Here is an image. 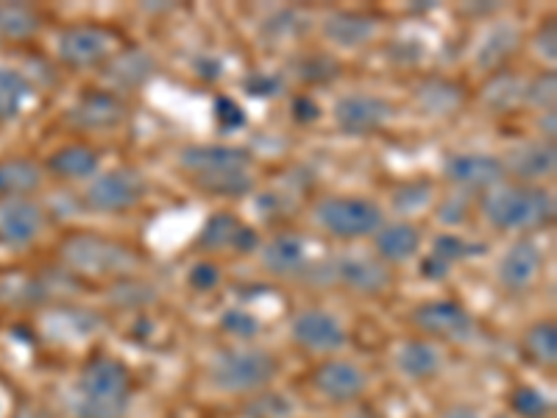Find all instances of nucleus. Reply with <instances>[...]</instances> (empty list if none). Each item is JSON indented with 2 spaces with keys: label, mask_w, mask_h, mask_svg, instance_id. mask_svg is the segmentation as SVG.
<instances>
[{
  "label": "nucleus",
  "mask_w": 557,
  "mask_h": 418,
  "mask_svg": "<svg viewBox=\"0 0 557 418\" xmlns=\"http://www.w3.org/2000/svg\"><path fill=\"white\" fill-rule=\"evenodd\" d=\"M132 374L121 360L98 355L84 362L73 391L76 418H126L132 405Z\"/></svg>",
  "instance_id": "obj_1"
},
{
  "label": "nucleus",
  "mask_w": 557,
  "mask_h": 418,
  "mask_svg": "<svg viewBox=\"0 0 557 418\" xmlns=\"http://www.w3.org/2000/svg\"><path fill=\"white\" fill-rule=\"evenodd\" d=\"M482 216L502 232H532L555 221V196L541 184H499L482 196Z\"/></svg>",
  "instance_id": "obj_2"
},
{
  "label": "nucleus",
  "mask_w": 557,
  "mask_h": 418,
  "mask_svg": "<svg viewBox=\"0 0 557 418\" xmlns=\"http://www.w3.org/2000/svg\"><path fill=\"white\" fill-rule=\"evenodd\" d=\"M278 374V360L268 348H223L212 360L209 377L223 393H260Z\"/></svg>",
  "instance_id": "obj_3"
},
{
  "label": "nucleus",
  "mask_w": 557,
  "mask_h": 418,
  "mask_svg": "<svg viewBox=\"0 0 557 418\" xmlns=\"http://www.w3.org/2000/svg\"><path fill=\"white\" fill-rule=\"evenodd\" d=\"M62 260L84 276H126L137 271L139 257L128 246L98 235H73L62 243Z\"/></svg>",
  "instance_id": "obj_4"
},
{
  "label": "nucleus",
  "mask_w": 557,
  "mask_h": 418,
  "mask_svg": "<svg viewBox=\"0 0 557 418\" xmlns=\"http://www.w3.org/2000/svg\"><path fill=\"white\" fill-rule=\"evenodd\" d=\"M315 223L337 241H362L385 226V212L374 198L332 196L315 207Z\"/></svg>",
  "instance_id": "obj_5"
},
{
  "label": "nucleus",
  "mask_w": 557,
  "mask_h": 418,
  "mask_svg": "<svg viewBox=\"0 0 557 418\" xmlns=\"http://www.w3.org/2000/svg\"><path fill=\"white\" fill-rule=\"evenodd\" d=\"M148 182L146 176L134 168H112L89 182L84 201L92 212L103 216H117V212H132L146 198Z\"/></svg>",
  "instance_id": "obj_6"
},
{
  "label": "nucleus",
  "mask_w": 557,
  "mask_h": 418,
  "mask_svg": "<svg viewBox=\"0 0 557 418\" xmlns=\"http://www.w3.org/2000/svg\"><path fill=\"white\" fill-rule=\"evenodd\" d=\"M117 53V37L103 26H70L59 34L57 57L73 70L101 67Z\"/></svg>",
  "instance_id": "obj_7"
},
{
  "label": "nucleus",
  "mask_w": 557,
  "mask_h": 418,
  "mask_svg": "<svg viewBox=\"0 0 557 418\" xmlns=\"http://www.w3.org/2000/svg\"><path fill=\"white\" fill-rule=\"evenodd\" d=\"M412 323L426 337L446 343H469L476 335V323L471 312L457 302H424L410 312Z\"/></svg>",
  "instance_id": "obj_8"
},
{
  "label": "nucleus",
  "mask_w": 557,
  "mask_h": 418,
  "mask_svg": "<svg viewBox=\"0 0 557 418\" xmlns=\"http://www.w3.org/2000/svg\"><path fill=\"white\" fill-rule=\"evenodd\" d=\"M335 123L341 132L351 137H368L376 134L396 118V107L387 98L371 96V93H351V96L337 98Z\"/></svg>",
  "instance_id": "obj_9"
},
{
  "label": "nucleus",
  "mask_w": 557,
  "mask_h": 418,
  "mask_svg": "<svg viewBox=\"0 0 557 418\" xmlns=\"http://www.w3.org/2000/svg\"><path fill=\"white\" fill-rule=\"evenodd\" d=\"M446 182L455 184L457 190L487 193L505 184L507 173L499 157L491 153H455L444 165Z\"/></svg>",
  "instance_id": "obj_10"
},
{
  "label": "nucleus",
  "mask_w": 557,
  "mask_h": 418,
  "mask_svg": "<svg viewBox=\"0 0 557 418\" xmlns=\"http://www.w3.org/2000/svg\"><path fill=\"white\" fill-rule=\"evenodd\" d=\"M178 168L193 179L223 176L251 168V153L237 146H187L178 151Z\"/></svg>",
  "instance_id": "obj_11"
},
{
  "label": "nucleus",
  "mask_w": 557,
  "mask_h": 418,
  "mask_svg": "<svg viewBox=\"0 0 557 418\" xmlns=\"http://www.w3.org/2000/svg\"><path fill=\"white\" fill-rule=\"evenodd\" d=\"M326 279L348 287L357 296H382L393 285L385 262L368 260V257H337L326 266Z\"/></svg>",
  "instance_id": "obj_12"
},
{
  "label": "nucleus",
  "mask_w": 557,
  "mask_h": 418,
  "mask_svg": "<svg viewBox=\"0 0 557 418\" xmlns=\"http://www.w3.org/2000/svg\"><path fill=\"white\" fill-rule=\"evenodd\" d=\"M198 251H235V254H253L260 248V235L251 226L240 221L232 212H215L207 218L196 237Z\"/></svg>",
  "instance_id": "obj_13"
},
{
  "label": "nucleus",
  "mask_w": 557,
  "mask_h": 418,
  "mask_svg": "<svg viewBox=\"0 0 557 418\" xmlns=\"http://www.w3.org/2000/svg\"><path fill=\"white\" fill-rule=\"evenodd\" d=\"M312 388L332 405H351L368 391V374L351 360H326L315 368Z\"/></svg>",
  "instance_id": "obj_14"
},
{
  "label": "nucleus",
  "mask_w": 557,
  "mask_h": 418,
  "mask_svg": "<svg viewBox=\"0 0 557 418\" xmlns=\"http://www.w3.org/2000/svg\"><path fill=\"white\" fill-rule=\"evenodd\" d=\"M290 335L298 346L318 352V355L341 352L348 343V332L343 330V323L326 310L298 312L290 323Z\"/></svg>",
  "instance_id": "obj_15"
},
{
  "label": "nucleus",
  "mask_w": 557,
  "mask_h": 418,
  "mask_svg": "<svg viewBox=\"0 0 557 418\" xmlns=\"http://www.w3.org/2000/svg\"><path fill=\"white\" fill-rule=\"evenodd\" d=\"M502 165H505L507 176L519 179V184L544 182V179H549L557 168L555 143H549V139H530V143H521V146L507 151V157L502 159Z\"/></svg>",
  "instance_id": "obj_16"
},
{
  "label": "nucleus",
  "mask_w": 557,
  "mask_h": 418,
  "mask_svg": "<svg viewBox=\"0 0 557 418\" xmlns=\"http://www.w3.org/2000/svg\"><path fill=\"white\" fill-rule=\"evenodd\" d=\"M126 103L117 93L107 89H89L78 98L76 109L70 112V121L76 123L84 132H109V128L121 126L126 121Z\"/></svg>",
  "instance_id": "obj_17"
},
{
  "label": "nucleus",
  "mask_w": 557,
  "mask_h": 418,
  "mask_svg": "<svg viewBox=\"0 0 557 418\" xmlns=\"http://www.w3.org/2000/svg\"><path fill=\"white\" fill-rule=\"evenodd\" d=\"M541 266H544V254L532 241H519L507 248L505 257L499 260V285L507 293H524L530 291L532 282L539 279Z\"/></svg>",
  "instance_id": "obj_18"
},
{
  "label": "nucleus",
  "mask_w": 557,
  "mask_h": 418,
  "mask_svg": "<svg viewBox=\"0 0 557 418\" xmlns=\"http://www.w3.org/2000/svg\"><path fill=\"white\" fill-rule=\"evenodd\" d=\"M45 229V212L39 204L26 198H12L0 204V241L7 246H28Z\"/></svg>",
  "instance_id": "obj_19"
},
{
  "label": "nucleus",
  "mask_w": 557,
  "mask_h": 418,
  "mask_svg": "<svg viewBox=\"0 0 557 418\" xmlns=\"http://www.w3.org/2000/svg\"><path fill=\"white\" fill-rule=\"evenodd\" d=\"M380 34V20L368 12H332L323 20V37L341 48H362Z\"/></svg>",
  "instance_id": "obj_20"
},
{
  "label": "nucleus",
  "mask_w": 557,
  "mask_h": 418,
  "mask_svg": "<svg viewBox=\"0 0 557 418\" xmlns=\"http://www.w3.org/2000/svg\"><path fill=\"white\" fill-rule=\"evenodd\" d=\"M307 260L310 254H307L305 237L293 232H282L262 248V266L273 276H298L305 273Z\"/></svg>",
  "instance_id": "obj_21"
},
{
  "label": "nucleus",
  "mask_w": 557,
  "mask_h": 418,
  "mask_svg": "<svg viewBox=\"0 0 557 418\" xmlns=\"http://www.w3.org/2000/svg\"><path fill=\"white\" fill-rule=\"evenodd\" d=\"M421 229L416 223H385L374 235V248H376V257L380 262L385 266H399V262L412 260L421 248Z\"/></svg>",
  "instance_id": "obj_22"
},
{
  "label": "nucleus",
  "mask_w": 557,
  "mask_h": 418,
  "mask_svg": "<svg viewBox=\"0 0 557 418\" xmlns=\"http://www.w3.org/2000/svg\"><path fill=\"white\" fill-rule=\"evenodd\" d=\"M157 70V62L148 51L139 48H128V51H117L107 64H103V76L114 84V87L126 93V89H137L151 78Z\"/></svg>",
  "instance_id": "obj_23"
},
{
  "label": "nucleus",
  "mask_w": 557,
  "mask_h": 418,
  "mask_svg": "<svg viewBox=\"0 0 557 418\" xmlns=\"http://www.w3.org/2000/svg\"><path fill=\"white\" fill-rule=\"evenodd\" d=\"M416 101L421 112L432 114V118H451L466 103V89H462V84L444 76L424 78L416 87Z\"/></svg>",
  "instance_id": "obj_24"
},
{
  "label": "nucleus",
  "mask_w": 557,
  "mask_h": 418,
  "mask_svg": "<svg viewBox=\"0 0 557 418\" xmlns=\"http://www.w3.org/2000/svg\"><path fill=\"white\" fill-rule=\"evenodd\" d=\"M521 45V34L519 28L510 26V23H502V26H496L494 32H487L485 39L480 42V48H476V67L482 70V73H499V70L507 67V62L516 57V51H519Z\"/></svg>",
  "instance_id": "obj_25"
},
{
  "label": "nucleus",
  "mask_w": 557,
  "mask_h": 418,
  "mask_svg": "<svg viewBox=\"0 0 557 418\" xmlns=\"http://www.w3.org/2000/svg\"><path fill=\"white\" fill-rule=\"evenodd\" d=\"M396 362H399L401 374H405L407 380L426 382L432 380V377L441 374V368H444V352H441V346H437L435 341H407L405 346L399 348Z\"/></svg>",
  "instance_id": "obj_26"
},
{
  "label": "nucleus",
  "mask_w": 557,
  "mask_h": 418,
  "mask_svg": "<svg viewBox=\"0 0 557 418\" xmlns=\"http://www.w3.org/2000/svg\"><path fill=\"white\" fill-rule=\"evenodd\" d=\"M98 168H101V153L87 143H73L48 157V171L59 179H73V182L96 176Z\"/></svg>",
  "instance_id": "obj_27"
},
{
  "label": "nucleus",
  "mask_w": 557,
  "mask_h": 418,
  "mask_svg": "<svg viewBox=\"0 0 557 418\" xmlns=\"http://www.w3.org/2000/svg\"><path fill=\"white\" fill-rule=\"evenodd\" d=\"M482 103H485L487 112L494 114L513 112L524 103V82L510 70H499L482 87Z\"/></svg>",
  "instance_id": "obj_28"
},
{
  "label": "nucleus",
  "mask_w": 557,
  "mask_h": 418,
  "mask_svg": "<svg viewBox=\"0 0 557 418\" xmlns=\"http://www.w3.org/2000/svg\"><path fill=\"white\" fill-rule=\"evenodd\" d=\"M42 187V168L32 159H3L0 162V198H23Z\"/></svg>",
  "instance_id": "obj_29"
},
{
  "label": "nucleus",
  "mask_w": 557,
  "mask_h": 418,
  "mask_svg": "<svg viewBox=\"0 0 557 418\" xmlns=\"http://www.w3.org/2000/svg\"><path fill=\"white\" fill-rule=\"evenodd\" d=\"M34 96V84L20 70L0 67V121H12Z\"/></svg>",
  "instance_id": "obj_30"
},
{
  "label": "nucleus",
  "mask_w": 557,
  "mask_h": 418,
  "mask_svg": "<svg viewBox=\"0 0 557 418\" xmlns=\"http://www.w3.org/2000/svg\"><path fill=\"white\" fill-rule=\"evenodd\" d=\"M527 360L535 362V366H555L557 362V327L555 321H539L532 323L530 330L524 332V341H521Z\"/></svg>",
  "instance_id": "obj_31"
},
{
  "label": "nucleus",
  "mask_w": 557,
  "mask_h": 418,
  "mask_svg": "<svg viewBox=\"0 0 557 418\" xmlns=\"http://www.w3.org/2000/svg\"><path fill=\"white\" fill-rule=\"evenodd\" d=\"M42 20L26 3H0V34L7 39H28L39 32Z\"/></svg>",
  "instance_id": "obj_32"
},
{
  "label": "nucleus",
  "mask_w": 557,
  "mask_h": 418,
  "mask_svg": "<svg viewBox=\"0 0 557 418\" xmlns=\"http://www.w3.org/2000/svg\"><path fill=\"white\" fill-rule=\"evenodd\" d=\"M435 198V184L430 179H416V182L399 184L396 190L391 193V207L399 212V216H416L421 209H426Z\"/></svg>",
  "instance_id": "obj_33"
},
{
  "label": "nucleus",
  "mask_w": 557,
  "mask_h": 418,
  "mask_svg": "<svg viewBox=\"0 0 557 418\" xmlns=\"http://www.w3.org/2000/svg\"><path fill=\"white\" fill-rule=\"evenodd\" d=\"M198 190L209 193V196L221 198H240L253 190V176L251 171H237V173H223V176H209V179H193Z\"/></svg>",
  "instance_id": "obj_34"
},
{
  "label": "nucleus",
  "mask_w": 557,
  "mask_h": 418,
  "mask_svg": "<svg viewBox=\"0 0 557 418\" xmlns=\"http://www.w3.org/2000/svg\"><path fill=\"white\" fill-rule=\"evenodd\" d=\"M296 76L305 84H330L341 76V62L332 53H305L296 62Z\"/></svg>",
  "instance_id": "obj_35"
},
{
  "label": "nucleus",
  "mask_w": 557,
  "mask_h": 418,
  "mask_svg": "<svg viewBox=\"0 0 557 418\" xmlns=\"http://www.w3.org/2000/svg\"><path fill=\"white\" fill-rule=\"evenodd\" d=\"M482 254H485V246H482V243H469L466 237L449 235V232H446V235H437L435 243H432V257L444 260L446 266L471 260V257H482Z\"/></svg>",
  "instance_id": "obj_36"
},
{
  "label": "nucleus",
  "mask_w": 557,
  "mask_h": 418,
  "mask_svg": "<svg viewBox=\"0 0 557 418\" xmlns=\"http://www.w3.org/2000/svg\"><path fill=\"white\" fill-rule=\"evenodd\" d=\"M510 410L519 418H549L552 416V399L544 396L539 388L521 385L510 393Z\"/></svg>",
  "instance_id": "obj_37"
},
{
  "label": "nucleus",
  "mask_w": 557,
  "mask_h": 418,
  "mask_svg": "<svg viewBox=\"0 0 557 418\" xmlns=\"http://www.w3.org/2000/svg\"><path fill=\"white\" fill-rule=\"evenodd\" d=\"M557 98V76L555 70H544L535 78L524 84V103L541 109V112H555Z\"/></svg>",
  "instance_id": "obj_38"
},
{
  "label": "nucleus",
  "mask_w": 557,
  "mask_h": 418,
  "mask_svg": "<svg viewBox=\"0 0 557 418\" xmlns=\"http://www.w3.org/2000/svg\"><path fill=\"white\" fill-rule=\"evenodd\" d=\"M221 327H223V332H228L232 337H240V341H251V337L260 335V330H262L260 318L251 316V312H246V310H235V307L223 312Z\"/></svg>",
  "instance_id": "obj_39"
},
{
  "label": "nucleus",
  "mask_w": 557,
  "mask_h": 418,
  "mask_svg": "<svg viewBox=\"0 0 557 418\" xmlns=\"http://www.w3.org/2000/svg\"><path fill=\"white\" fill-rule=\"evenodd\" d=\"M243 89L251 98H276L285 93V78L278 76V73H251L243 82Z\"/></svg>",
  "instance_id": "obj_40"
},
{
  "label": "nucleus",
  "mask_w": 557,
  "mask_h": 418,
  "mask_svg": "<svg viewBox=\"0 0 557 418\" xmlns=\"http://www.w3.org/2000/svg\"><path fill=\"white\" fill-rule=\"evenodd\" d=\"M305 23H307V20L301 17V14L290 12V9H287V12H278V14H273L271 20H268V23H265V34H273V37H276V39L298 37V34L307 32Z\"/></svg>",
  "instance_id": "obj_41"
},
{
  "label": "nucleus",
  "mask_w": 557,
  "mask_h": 418,
  "mask_svg": "<svg viewBox=\"0 0 557 418\" xmlns=\"http://www.w3.org/2000/svg\"><path fill=\"white\" fill-rule=\"evenodd\" d=\"M187 282H190L193 291H198V293L215 291V287L221 285V268L209 260L196 262V266L190 268V273H187Z\"/></svg>",
  "instance_id": "obj_42"
},
{
  "label": "nucleus",
  "mask_w": 557,
  "mask_h": 418,
  "mask_svg": "<svg viewBox=\"0 0 557 418\" xmlns=\"http://www.w3.org/2000/svg\"><path fill=\"white\" fill-rule=\"evenodd\" d=\"M215 121L223 132H235V128L246 126V112H243L240 103H235L232 98L221 96V98H215Z\"/></svg>",
  "instance_id": "obj_43"
},
{
  "label": "nucleus",
  "mask_w": 557,
  "mask_h": 418,
  "mask_svg": "<svg viewBox=\"0 0 557 418\" xmlns=\"http://www.w3.org/2000/svg\"><path fill=\"white\" fill-rule=\"evenodd\" d=\"M293 407L285 396H260L257 402L248 405V416L251 418H290Z\"/></svg>",
  "instance_id": "obj_44"
},
{
  "label": "nucleus",
  "mask_w": 557,
  "mask_h": 418,
  "mask_svg": "<svg viewBox=\"0 0 557 418\" xmlns=\"http://www.w3.org/2000/svg\"><path fill=\"white\" fill-rule=\"evenodd\" d=\"M532 48L539 53L544 62L555 64L557 59V28H555V20H546L541 23V28L535 32V39H532Z\"/></svg>",
  "instance_id": "obj_45"
},
{
  "label": "nucleus",
  "mask_w": 557,
  "mask_h": 418,
  "mask_svg": "<svg viewBox=\"0 0 557 418\" xmlns=\"http://www.w3.org/2000/svg\"><path fill=\"white\" fill-rule=\"evenodd\" d=\"M437 218L444 223H449V226H455V223H462L466 218H469V201L466 198H449V201H444L441 207H437Z\"/></svg>",
  "instance_id": "obj_46"
},
{
  "label": "nucleus",
  "mask_w": 557,
  "mask_h": 418,
  "mask_svg": "<svg viewBox=\"0 0 557 418\" xmlns=\"http://www.w3.org/2000/svg\"><path fill=\"white\" fill-rule=\"evenodd\" d=\"M321 114V107H318L310 96H298L296 101H293V118H296L298 123H305V126L307 123H315Z\"/></svg>",
  "instance_id": "obj_47"
},
{
  "label": "nucleus",
  "mask_w": 557,
  "mask_h": 418,
  "mask_svg": "<svg viewBox=\"0 0 557 418\" xmlns=\"http://www.w3.org/2000/svg\"><path fill=\"white\" fill-rule=\"evenodd\" d=\"M449 268L444 260H437V257H426V260H421V276L430 279V282H444V279H449Z\"/></svg>",
  "instance_id": "obj_48"
},
{
  "label": "nucleus",
  "mask_w": 557,
  "mask_h": 418,
  "mask_svg": "<svg viewBox=\"0 0 557 418\" xmlns=\"http://www.w3.org/2000/svg\"><path fill=\"white\" fill-rule=\"evenodd\" d=\"M539 128H541V139H549V143H555V137H557V118H555V112H541Z\"/></svg>",
  "instance_id": "obj_49"
},
{
  "label": "nucleus",
  "mask_w": 557,
  "mask_h": 418,
  "mask_svg": "<svg viewBox=\"0 0 557 418\" xmlns=\"http://www.w3.org/2000/svg\"><path fill=\"white\" fill-rule=\"evenodd\" d=\"M196 70L201 78H212V82L221 78V62H218V59H198Z\"/></svg>",
  "instance_id": "obj_50"
},
{
  "label": "nucleus",
  "mask_w": 557,
  "mask_h": 418,
  "mask_svg": "<svg viewBox=\"0 0 557 418\" xmlns=\"http://www.w3.org/2000/svg\"><path fill=\"white\" fill-rule=\"evenodd\" d=\"M441 418H480V416H476L474 407H469V405H455V407H449V410H446Z\"/></svg>",
  "instance_id": "obj_51"
},
{
  "label": "nucleus",
  "mask_w": 557,
  "mask_h": 418,
  "mask_svg": "<svg viewBox=\"0 0 557 418\" xmlns=\"http://www.w3.org/2000/svg\"><path fill=\"white\" fill-rule=\"evenodd\" d=\"M462 12H466V14H474V17H482V14L499 12V3H494V0H491L487 7H462Z\"/></svg>",
  "instance_id": "obj_52"
},
{
  "label": "nucleus",
  "mask_w": 557,
  "mask_h": 418,
  "mask_svg": "<svg viewBox=\"0 0 557 418\" xmlns=\"http://www.w3.org/2000/svg\"><path fill=\"white\" fill-rule=\"evenodd\" d=\"M351 418H376V416L371 410H360V413H355V416H351Z\"/></svg>",
  "instance_id": "obj_53"
},
{
  "label": "nucleus",
  "mask_w": 557,
  "mask_h": 418,
  "mask_svg": "<svg viewBox=\"0 0 557 418\" xmlns=\"http://www.w3.org/2000/svg\"><path fill=\"white\" fill-rule=\"evenodd\" d=\"M14 418H34V416H32V413H17V416H14Z\"/></svg>",
  "instance_id": "obj_54"
},
{
  "label": "nucleus",
  "mask_w": 557,
  "mask_h": 418,
  "mask_svg": "<svg viewBox=\"0 0 557 418\" xmlns=\"http://www.w3.org/2000/svg\"><path fill=\"white\" fill-rule=\"evenodd\" d=\"M494 418H510V416H494Z\"/></svg>",
  "instance_id": "obj_55"
}]
</instances>
